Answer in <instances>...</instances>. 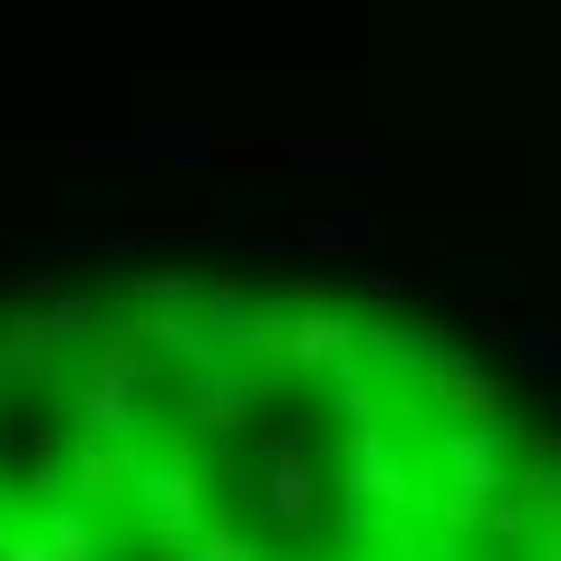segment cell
Segmentation results:
<instances>
[{
	"label": "cell",
	"mask_w": 561,
	"mask_h": 561,
	"mask_svg": "<svg viewBox=\"0 0 561 561\" xmlns=\"http://www.w3.org/2000/svg\"><path fill=\"white\" fill-rule=\"evenodd\" d=\"M0 561H561V388L348 272L0 280Z\"/></svg>",
	"instance_id": "1"
}]
</instances>
